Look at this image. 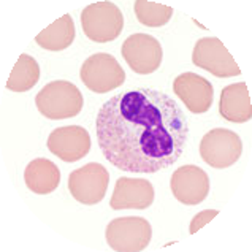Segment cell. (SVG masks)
Instances as JSON below:
<instances>
[{"label": "cell", "instance_id": "7", "mask_svg": "<svg viewBox=\"0 0 252 252\" xmlns=\"http://www.w3.org/2000/svg\"><path fill=\"white\" fill-rule=\"evenodd\" d=\"M110 184V173L98 162H89L70 173L68 190L78 203L97 205L105 198Z\"/></svg>", "mask_w": 252, "mask_h": 252}, {"label": "cell", "instance_id": "17", "mask_svg": "<svg viewBox=\"0 0 252 252\" xmlns=\"http://www.w3.org/2000/svg\"><path fill=\"white\" fill-rule=\"evenodd\" d=\"M40 80V65L38 62L29 54H21L18 62L14 63L11 75L6 81V89L13 92H27L31 91Z\"/></svg>", "mask_w": 252, "mask_h": 252}, {"label": "cell", "instance_id": "4", "mask_svg": "<svg viewBox=\"0 0 252 252\" xmlns=\"http://www.w3.org/2000/svg\"><path fill=\"white\" fill-rule=\"evenodd\" d=\"M83 84L95 94H106L121 88L126 81V71L116 57L106 53H97L88 57L80 70Z\"/></svg>", "mask_w": 252, "mask_h": 252}, {"label": "cell", "instance_id": "9", "mask_svg": "<svg viewBox=\"0 0 252 252\" xmlns=\"http://www.w3.org/2000/svg\"><path fill=\"white\" fill-rule=\"evenodd\" d=\"M121 54L135 73L151 75L159 70L163 51L162 45L149 33H133L122 43Z\"/></svg>", "mask_w": 252, "mask_h": 252}, {"label": "cell", "instance_id": "11", "mask_svg": "<svg viewBox=\"0 0 252 252\" xmlns=\"http://www.w3.org/2000/svg\"><path fill=\"white\" fill-rule=\"evenodd\" d=\"M48 149L63 162H76L89 154L91 135L84 127H57L48 136Z\"/></svg>", "mask_w": 252, "mask_h": 252}, {"label": "cell", "instance_id": "1", "mask_svg": "<svg viewBox=\"0 0 252 252\" xmlns=\"http://www.w3.org/2000/svg\"><path fill=\"white\" fill-rule=\"evenodd\" d=\"M97 140L105 159L128 173H157L183 156L189 126L168 94L135 88L116 94L98 110Z\"/></svg>", "mask_w": 252, "mask_h": 252}, {"label": "cell", "instance_id": "6", "mask_svg": "<svg viewBox=\"0 0 252 252\" xmlns=\"http://www.w3.org/2000/svg\"><path fill=\"white\" fill-rule=\"evenodd\" d=\"M105 238L113 251L140 252L149 246L153 227L143 218H118L106 225Z\"/></svg>", "mask_w": 252, "mask_h": 252}, {"label": "cell", "instance_id": "5", "mask_svg": "<svg viewBox=\"0 0 252 252\" xmlns=\"http://www.w3.org/2000/svg\"><path fill=\"white\" fill-rule=\"evenodd\" d=\"M200 157L213 168H228L240 160L243 141L228 128H213L200 140Z\"/></svg>", "mask_w": 252, "mask_h": 252}, {"label": "cell", "instance_id": "14", "mask_svg": "<svg viewBox=\"0 0 252 252\" xmlns=\"http://www.w3.org/2000/svg\"><path fill=\"white\" fill-rule=\"evenodd\" d=\"M219 114L224 121L243 124L252 118L251 95L246 83H233L225 86L220 92Z\"/></svg>", "mask_w": 252, "mask_h": 252}, {"label": "cell", "instance_id": "2", "mask_svg": "<svg viewBox=\"0 0 252 252\" xmlns=\"http://www.w3.org/2000/svg\"><path fill=\"white\" fill-rule=\"evenodd\" d=\"M83 103L81 91L73 83L63 80L48 83L35 95V105L40 114L54 121L75 118L81 113Z\"/></svg>", "mask_w": 252, "mask_h": 252}, {"label": "cell", "instance_id": "8", "mask_svg": "<svg viewBox=\"0 0 252 252\" xmlns=\"http://www.w3.org/2000/svg\"><path fill=\"white\" fill-rule=\"evenodd\" d=\"M192 62L195 67L210 71L211 75L218 78H232L241 75V68L235 62L233 56L224 46V43L216 37L200 38L195 43Z\"/></svg>", "mask_w": 252, "mask_h": 252}, {"label": "cell", "instance_id": "16", "mask_svg": "<svg viewBox=\"0 0 252 252\" xmlns=\"http://www.w3.org/2000/svg\"><path fill=\"white\" fill-rule=\"evenodd\" d=\"M75 40V23L70 14H63L59 19H56L51 26H48L45 31H41L35 43L46 51H63Z\"/></svg>", "mask_w": 252, "mask_h": 252}, {"label": "cell", "instance_id": "3", "mask_svg": "<svg viewBox=\"0 0 252 252\" xmlns=\"http://www.w3.org/2000/svg\"><path fill=\"white\" fill-rule=\"evenodd\" d=\"M81 27L86 37L94 43H110L124 29V16L116 3L95 2L83 10Z\"/></svg>", "mask_w": 252, "mask_h": 252}, {"label": "cell", "instance_id": "10", "mask_svg": "<svg viewBox=\"0 0 252 252\" xmlns=\"http://www.w3.org/2000/svg\"><path fill=\"white\" fill-rule=\"evenodd\" d=\"M171 193L183 205H200L210 193V178L208 173L197 165H184L173 171Z\"/></svg>", "mask_w": 252, "mask_h": 252}, {"label": "cell", "instance_id": "12", "mask_svg": "<svg viewBox=\"0 0 252 252\" xmlns=\"http://www.w3.org/2000/svg\"><path fill=\"white\" fill-rule=\"evenodd\" d=\"M173 91L186 108L193 114H203L211 108L214 98L213 84L192 71L179 75L173 81Z\"/></svg>", "mask_w": 252, "mask_h": 252}, {"label": "cell", "instance_id": "13", "mask_svg": "<svg viewBox=\"0 0 252 252\" xmlns=\"http://www.w3.org/2000/svg\"><path fill=\"white\" fill-rule=\"evenodd\" d=\"M156 190L148 179L118 178L110 200L113 210H146L154 203Z\"/></svg>", "mask_w": 252, "mask_h": 252}, {"label": "cell", "instance_id": "19", "mask_svg": "<svg viewBox=\"0 0 252 252\" xmlns=\"http://www.w3.org/2000/svg\"><path fill=\"white\" fill-rule=\"evenodd\" d=\"M219 214L218 210H205V211H200L193 216V219L190 220V225H189V233L190 235H195L200 228H203L205 225H208L210 222Z\"/></svg>", "mask_w": 252, "mask_h": 252}, {"label": "cell", "instance_id": "15", "mask_svg": "<svg viewBox=\"0 0 252 252\" xmlns=\"http://www.w3.org/2000/svg\"><path fill=\"white\" fill-rule=\"evenodd\" d=\"M24 183L33 193L48 195L59 186L61 170L54 162L45 157L33 159L24 170Z\"/></svg>", "mask_w": 252, "mask_h": 252}, {"label": "cell", "instance_id": "18", "mask_svg": "<svg viewBox=\"0 0 252 252\" xmlns=\"http://www.w3.org/2000/svg\"><path fill=\"white\" fill-rule=\"evenodd\" d=\"M133 10L136 21L146 27H162L173 16L171 6L157 2H148V0H136Z\"/></svg>", "mask_w": 252, "mask_h": 252}]
</instances>
